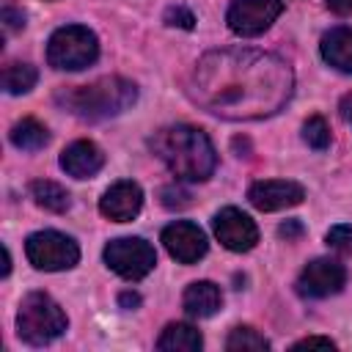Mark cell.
I'll return each instance as SVG.
<instances>
[{
	"instance_id": "cell-22",
	"label": "cell",
	"mask_w": 352,
	"mask_h": 352,
	"mask_svg": "<svg viewBox=\"0 0 352 352\" xmlns=\"http://www.w3.org/2000/svg\"><path fill=\"white\" fill-rule=\"evenodd\" d=\"M302 140L314 148V151H324L330 146V126L322 116H311L305 124H302Z\"/></svg>"
},
{
	"instance_id": "cell-1",
	"label": "cell",
	"mask_w": 352,
	"mask_h": 352,
	"mask_svg": "<svg viewBox=\"0 0 352 352\" xmlns=\"http://www.w3.org/2000/svg\"><path fill=\"white\" fill-rule=\"evenodd\" d=\"M286 60L258 50H217L198 60L190 96L209 113L231 121H253L278 113L292 96Z\"/></svg>"
},
{
	"instance_id": "cell-14",
	"label": "cell",
	"mask_w": 352,
	"mask_h": 352,
	"mask_svg": "<svg viewBox=\"0 0 352 352\" xmlns=\"http://www.w3.org/2000/svg\"><path fill=\"white\" fill-rule=\"evenodd\" d=\"M104 151L94 140H74L60 151V168L74 179H91L102 170Z\"/></svg>"
},
{
	"instance_id": "cell-24",
	"label": "cell",
	"mask_w": 352,
	"mask_h": 352,
	"mask_svg": "<svg viewBox=\"0 0 352 352\" xmlns=\"http://www.w3.org/2000/svg\"><path fill=\"white\" fill-rule=\"evenodd\" d=\"M160 204L165 209H184V206H190V192L176 184H168L160 190Z\"/></svg>"
},
{
	"instance_id": "cell-21",
	"label": "cell",
	"mask_w": 352,
	"mask_h": 352,
	"mask_svg": "<svg viewBox=\"0 0 352 352\" xmlns=\"http://www.w3.org/2000/svg\"><path fill=\"white\" fill-rule=\"evenodd\" d=\"M226 349L228 352H264L270 349V341L253 327H234L226 338Z\"/></svg>"
},
{
	"instance_id": "cell-26",
	"label": "cell",
	"mask_w": 352,
	"mask_h": 352,
	"mask_svg": "<svg viewBox=\"0 0 352 352\" xmlns=\"http://www.w3.org/2000/svg\"><path fill=\"white\" fill-rule=\"evenodd\" d=\"M3 22H6L8 30H16V28L25 25V14H22V11H14L11 6H6V8H3Z\"/></svg>"
},
{
	"instance_id": "cell-12",
	"label": "cell",
	"mask_w": 352,
	"mask_h": 352,
	"mask_svg": "<svg viewBox=\"0 0 352 352\" xmlns=\"http://www.w3.org/2000/svg\"><path fill=\"white\" fill-rule=\"evenodd\" d=\"M305 190L297 182L289 179H267V182H256L248 190V201L261 209V212H278V209H289L302 204Z\"/></svg>"
},
{
	"instance_id": "cell-4",
	"label": "cell",
	"mask_w": 352,
	"mask_h": 352,
	"mask_svg": "<svg viewBox=\"0 0 352 352\" xmlns=\"http://www.w3.org/2000/svg\"><path fill=\"white\" fill-rule=\"evenodd\" d=\"M69 327V319L63 308L44 292H30L16 311V333L30 346H44L63 336Z\"/></svg>"
},
{
	"instance_id": "cell-10",
	"label": "cell",
	"mask_w": 352,
	"mask_h": 352,
	"mask_svg": "<svg viewBox=\"0 0 352 352\" xmlns=\"http://www.w3.org/2000/svg\"><path fill=\"white\" fill-rule=\"evenodd\" d=\"M212 226H214V234H217L220 245L228 248V250H234V253H248V250H253L256 242H258V228H256V223H253L242 209H236V206L220 209V212L214 214Z\"/></svg>"
},
{
	"instance_id": "cell-30",
	"label": "cell",
	"mask_w": 352,
	"mask_h": 352,
	"mask_svg": "<svg viewBox=\"0 0 352 352\" xmlns=\"http://www.w3.org/2000/svg\"><path fill=\"white\" fill-rule=\"evenodd\" d=\"M338 110H341V118L352 126V94H346V96L341 99V107H338Z\"/></svg>"
},
{
	"instance_id": "cell-23",
	"label": "cell",
	"mask_w": 352,
	"mask_h": 352,
	"mask_svg": "<svg viewBox=\"0 0 352 352\" xmlns=\"http://www.w3.org/2000/svg\"><path fill=\"white\" fill-rule=\"evenodd\" d=\"M324 242H327V248H333V250H338V253H352V226H349V223L333 226V228L327 231Z\"/></svg>"
},
{
	"instance_id": "cell-11",
	"label": "cell",
	"mask_w": 352,
	"mask_h": 352,
	"mask_svg": "<svg viewBox=\"0 0 352 352\" xmlns=\"http://www.w3.org/2000/svg\"><path fill=\"white\" fill-rule=\"evenodd\" d=\"M162 245L170 253V258H176L179 264H195L198 258H204V253L209 248L206 234L190 220H176V223L165 226Z\"/></svg>"
},
{
	"instance_id": "cell-25",
	"label": "cell",
	"mask_w": 352,
	"mask_h": 352,
	"mask_svg": "<svg viewBox=\"0 0 352 352\" xmlns=\"http://www.w3.org/2000/svg\"><path fill=\"white\" fill-rule=\"evenodd\" d=\"M165 22L173 25V28H184V30H190V28L195 25V16H192L187 8H182V6H170V8L165 11Z\"/></svg>"
},
{
	"instance_id": "cell-27",
	"label": "cell",
	"mask_w": 352,
	"mask_h": 352,
	"mask_svg": "<svg viewBox=\"0 0 352 352\" xmlns=\"http://www.w3.org/2000/svg\"><path fill=\"white\" fill-rule=\"evenodd\" d=\"M305 346H324V349H333L336 344H333L330 338H319V336H308V338H302V341L294 344V349H305Z\"/></svg>"
},
{
	"instance_id": "cell-20",
	"label": "cell",
	"mask_w": 352,
	"mask_h": 352,
	"mask_svg": "<svg viewBox=\"0 0 352 352\" xmlns=\"http://www.w3.org/2000/svg\"><path fill=\"white\" fill-rule=\"evenodd\" d=\"M38 80V72L30 66V63H8L3 69V91L6 94H28Z\"/></svg>"
},
{
	"instance_id": "cell-19",
	"label": "cell",
	"mask_w": 352,
	"mask_h": 352,
	"mask_svg": "<svg viewBox=\"0 0 352 352\" xmlns=\"http://www.w3.org/2000/svg\"><path fill=\"white\" fill-rule=\"evenodd\" d=\"M11 143L22 151H38L50 143V132L41 121L36 118H22L11 126Z\"/></svg>"
},
{
	"instance_id": "cell-15",
	"label": "cell",
	"mask_w": 352,
	"mask_h": 352,
	"mask_svg": "<svg viewBox=\"0 0 352 352\" xmlns=\"http://www.w3.org/2000/svg\"><path fill=\"white\" fill-rule=\"evenodd\" d=\"M182 305H184L187 316H192V319H209V316H214L220 311L223 294H220V289L212 280H195V283H190L184 289Z\"/></svg>"
},
{
	"instance_id": "cell-18",
	"label": "cell",
	"mask_w": 352,
	"mask_h": 352,
	"mask_svg": "<svg viewBox=\"0 0 352 352\" xmlns=\"http://www.w3.org/2000/svg\"><path fill=\"white\" fill-rule=\"evenodd\" d=\"M30 198H33L41 209L55 212V214H60V212H66V209L72 206V195H69L58 182H50V179H36V182L30 184Z\"/></svg>"
},
{
	"instance_id": "cell-17",
	"label": "cell",
	"mask_w": 352,
	"mask_h": 352,
	"mask_svg": "<svg viewBox=\"0 0 352 352\" xmlns=\"http://www.w3.org/2000/svg\"><path fill=\"white\" fill-rule=\"evenodd\" d=\"M201 346H204L201 333L184 322H170L157 338V349L162 352H198Z\"/></svg>"
},
{
	"instance_id": "cell-16",
	"label": "cell",
	"mask_w": 352,
	"mask_h": 352,
	"mask_svg": "<svg viewBox=\"0 0 352 352\" xmlns=\"http://www.w3.org/2000/svg\"><path fill=\"white\" fill-rule=\"evenodd\" d=\"M319 52L324 63H330L336 72L352 74V28H333L322 36Z\"/></svg>"
},
{
	"instance_id": "cell-29",
	"label": "cell",
	"mask_w": 352,
	"mask_h": 352,
	"mask_svg": "<svg viewBox=\"0 0 352 352\" xmlns=\"http://www.w3.org/2000/svg\"><path fill=\"white\" fill-rule=\"evenodd\" d=\"M118 302H121V308H138L140 297L135 292H124V294H118Z\"/></svg>"
},
{
	"instance_id": "cell-6",
	"label": "cell",
	"mask_w": 352,
	"mask_h": 352,
	"mask_svg": "<svg viewBox=\"0 0 352 352\" xmlns=\"http://www.w3.org/2000/svg\"><path fill=\"white\" fill-rule=\"evenodd\" d=\"M25 253H28V261L41 272L72 270L80 261L77 242L72 236H66L60 231H50V228L30 234L25 242Z\"/></svg>"
},
{
	"instance_id": "cell-5",
	"label": "cell",
	"mask_w": 352,
	"mask_h": 352,
	"mask_svg": "<svg viewBox=\"0 0 352 352\" xmlns=\"http://www.w3.org/2000/svg\"><path fill=\"white\" fill-rule=\"evenodd\" d=\"M99 58V38L85 25L58 28L47 41V63L60 72H80Z\"/></svg>"
},
{
	"instance_id": "cell-3",
	"label": "cell",
	"mask_w": 352,
	"mask_h": 352,
	"mask_svg": "<svg viewBox=\"0 0 352 352\" xmlns=\"http://www.w3.org/2000/svg\"><path fill=\"white\" fill-rule=\"evenodd\" d=\"M135 99H138V88H135V82H129L124 77H102L91 85L63 88L55 96V102L63 110H69L72 116L85 118V121L113 118V116L124 113L126 107H132Z\"/></svg>"
},
{
	"instance_id": "cell-28",
	"label": "cell",
	"mask_w": 352,
	"mask_h": 352,
	"mask_svg": "<svg viewBox=\"0 0 352 352\" xmlns=\"http://www.w3.org/2000/svg\"><path fill=\"white\" fill-rule=\"evenodd\" d=\"M327 8L338 16H349L352 14V0H327Z\"/></svg>"
},
{
	"instance_id": "cell-7",
	"label": "cell",
	"mask_w": 352,
	"mask_h": 352,
	"mask_svg": "<svg viewBox=\"0 0 352 352\" xmlns=\"http://www.w3.org/2000/svg\"><path fill=\"white\" fill-rule=\"evenodd\" d=\"M104 264L124 280H140L154 270L157 253L140 236H118L104 245Z\"/></svg>"
},
{
	"instance_id": "cell-13",
	"label": "cell",
	"mask_w": 352,
	"mask_h": 352,
	"mask_svg": "<svg viewBox=\"0 0 352 352\" xmlns=\"http://www.w3.org/2000/svg\"><path fill=\"white\" fill-rule=\"evenodd\" d=\"M143 206V190L138 182H116L104 190V195L99 198V212L107 217V220H116V223H126L132 217H138Z\"/></svg>"
},
{
	"instance_id": "cell-9",
	"label": "cell",
	"mask_w": 352,
	"mask_h": 352,
	"mask_svg": "<svg viewBox=\"0 0 352 352\" xmlns=\"http://www.w3.org/2000/svg\"><path fill=\"white\" fill-rule=\"evenodd\" d=\"M346 283V270L336 258H314L302 267L297 278V292L311 300H322L330 294H338Z\"/></svg>"
},
{
	"instance_id": "cell-31",
	"label": "cell",
	"mask_w": 352,
	"mask_h": 352,
	"mask_svg": "<svg viewBox=\"0 0 352 352\" xmlns=\"http://www.w3.org/2000/svg\"><path fill=\"white\" fill-rule=\"evenodd\" d=\"M300 231H302V228H300V223H294V220H292V223H283L278 234H280V236H286V239H292V236H297Z\"/></svg>"
},
{
	"instance_id": "cell-2",
	"label": "cell",
	"mask_w": 352,
	"mask_h": 352,
	"mask_svg": "<svg viewBox=\"0 0 352 352\" xmlns=\"http://www.w3.org/2000/svg\"><path fill=\"white\" fill-rule=\"evenodd\" d=\"M151 151L182 182H206L217 168V154L204 129L190 124L162 126L148 140Z\"/></svg>"
},
{
	"instance_id": "cell-8",
	"label": "cell",
	"mask_w": 352,
	"mask_h": 352,
	"mask_svg": "<svg viewBox=\"0 0 352 352\" xmlns=\"http://www.w3.org/2000/svg\"><path fill=\"white\" fill-rule=\"evenodd\" d=\"M283 11V0H234L226 11V22L236 36L264 33Z\"/></svg>"
}]
</instances>
